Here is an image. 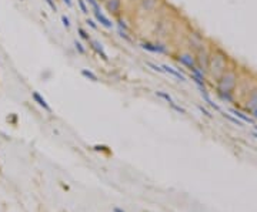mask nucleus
Here are the masks:
<instances>
[{
	"label": "nucleus",
	"mask_w": 257,
	"mask_h": 212,
	"mask_svg": "<svg viewBox=\"0 0 257 212\" xmlns=\"http://www.w3.org/2000/svg\"><path fill=\"white\" fill-rule=\"evenodd\" d=\"M140 47L146 51H150V53H157V54H166L167 53V46L163 44V43H150V42H144L141 43Z\"/></svg>",
	"instance_id": "f257e3e1"
},
{
	"label": "nucleus",
	"mask_w": 257,
	"mask_h": 212,
	"mask_svg": "<svg viewBox=\"0 0 257 212\" xmlns=\"http://www.w3.org/2000/svg\"><path fill=\"white\" fill-rule=\"evenodd\" d=\"M234 75L233 74H226L219 83V91L220 93H232L234 88Z\"/></svg>",
	"instance_id": "f03ea898"
},
{
	"label": "nucleus",
	"mask_w": 257,
	"mask_h": 212,
	"mask_svg": "<svg viewBox=\"0 0 257 212\" xmlns=\"http://www.w3.org/2000/svg\"><path fill=\"white\" fill-rule=\"evenodd\" d=\"M177 60H178V63L184 64V66L189 67V68H191L193 71L197 70V67H196V60H194V57H193L191 54H189V53H182V54H178Z\"/></svg>",
	"instance_id": "7ed1b4c3"
},
{
	"label": "nucleus",
	"mask_w": 257,
	"mask_h": 212,
	"mask_svg": "<svg viewBox=\"0 0 257 212\" xmlns=\"http://www.w3.org/2000/svg\"><path fill=\"white\" fill-rule=\"evenodd\" d=\"M89 43H90L91 49H93V50L96 51V54L102 57V60H104V61H109L107 54H106V51H104L103 46L100 44V42H97V40H91V38H90V40H89Z\"/></svg>",
	"instance_id": "20e7f679"
},
{
	"label": "nucleus",
	"mask_w": 257,
	"mask_h": 212,
	"mask_svg": "<svg viewBox=\"0 0 257 212\" xmlns=\"http://www.w3.org/2000/svg\"><path fill=\"white\" fill-rule=\"evenodd\" d=\"M94 17H96V20L99 21L100 24L103 26V27H106V29H113L114 27V23H113L110 19H109L106 14H103L102 12H96L94 13Z\"/></svg>",
	"instance_id": "39448f33"
},
{
	"label": "nucleus",
	"mask_w": 257,
	"mask_h": 212,
	"mask_svg": "<svg viewBox=\"0 0 257 212\" xmlns=\"http://www.w3.org/2000/svg\"><path fill=\"white\" fill-rule=\"evenodd\" d=\"M106 9L109 13L117 14L121 9V0H106Z\"/></svg>",
	"instance_id": "423d86ee"
},
{
	"label": "nucleus",
	"mask_w": 257,
	"mask_h": 212,
	"mask_svg": "<svg viewBox=\"0 0 257 212\" xmlns=\"http://www.w3.org/2000/svg\"><path fill=\"white\" fill-rule=\"evenodd\" d=\"M159 0H140V9L144 12H153Z\"/></svg>",
	"instance_id": "0eeeda50"
},
{
	"label": "nucleus",
	"mask_w": 257,
	"mask_h": 212,
	"mask_svg": "<svg viewBox=\"0 0 257 212\" xmlns=\"http://www.w3.org/2000/svg\"><path fill=\"white\" fill-rule=\"evenodd\" d=\"M162 68L164 70V73H167V74H171L173 77H176V79H178L180 81H186V79H184V75L180 73V71H177V70H174L173 67H170V66H167V64H163L162 66Z\"/></svg>",
	"instance_id": "6e6552de"
},
{
	"label": "nucleus",
	"mask_w": 257,
	"mask_h": 212,
	"mask_svg": "<svg viewBox=\"0 0 257 212\" xmlns=\"http://www.w3.org/2000/svg\"><path fill=\"white\" fill-rule=\"evenodd\" d=\"M32 96H33V100L36 101V103H37L39 105H40V107H43L46 110V111H52V108H50V105L47 104V101L44 100V98H43L42 96H40V94H39L37 91H33V94H32Z\"/></svg>",
	"instance_id": "1a4fd4ad"
},
{
	"label": "nucleus",
	"mask_w": 257,
	"mask_h": 212,
	"mask_svg": "<svg viewBox=\"0 0 257 212\" xmlns=\"http://www.w3.org/2000/svg\"><path fill=\"white\" fill-rule=\"evenodd\" d=\"M82 75L83 77H86V79H89V80H91V81H99V79H97V75L93 73V71H90V70H87V68H84V70H82Z\"/></svg>",
	"instance_id": "9d476101"
},
{
	"label": "nucleus",
	"mask_w": 257,
	"mask_h": 212,
	"mask_svg": "<svg viewBox=\"0 0 257 212\" xmlns=\"http://www.w3.org/2000/svg\"><path fill=\"white\" fill-rule=\"evenodd\" d=\"M156 96L160 97V98H163V100H166L167 103H169V104H170L171 101H173V98H171V97L169 96L167 93H164V91H156Z\"/></svg>",
	"instance_id": "9b49d317"
},
{
	"label": "nucleus",
	"mask_w": 257,
	"mask_h": 212,
	"mask_svg": "<svg viewBox=\"0 0 257 212\" xmlns=\"http://www.w3.org/2000/svg\"><path fill=\"white\" fill-rule=\"evenodd\" d=\"M146 64H147V67H150V68H152V70H153V71H157V73H160V74H163V73H164V70H163L162 67H159L157 64H154V63H150V61H147V63H146Z\"/></svg>",
	"instance_id": "f8f14e48"
},
{
	"label": "nucleus",
	"mask_w": 257,
	"mask_h": 212,
	"mask_svg": "<svg viewBox=\"0 0 257 212\" xmlns=\"http://www.w3.org/2000/svg\"><path fill=\"white\" fill-rule=\"evenodd\" d=\"M77 33H79V36L83 38V40H87V42L90 40V36H89V33H87L84 29H82V27H79V29H77Z\"/></svg>",
	"instance_id": "ddd939ff"
},
{
	"label": "nucleus",
	"mask_w": 257,
	"mask_h": 212,
	"mask_svg": "<svg viewBox=\"0 0 257 212\" xmlns=\"http://www.w3.org/2000/svg\"><path fill=\"white\" fill-rule=\"evenodd\" d=\"M73 44H75V49H76L77 51H79L80 54H86V49H84V47H83V44H82L80 42L75 40V43H73Z\"/></svg>",
	"instance_id": "4468645a"
},
{
	"label": "nucleus",
	"mask_w": 257,
	"mask_h": 212,
	"mask_svg": "<svg viewBox=\"0 0 257 212\" xmlns=\"http://www.w3.org/2000/svg\"><path fill=\"white\" fill-rule=\"evenodd\" d=\"M170 107L173 108V110H176L177 112H180V114H186V110H184V108H182L180 105H177L176 103H174V101H171V103H170Z\"/></svg>",
	"instance_id": "2eb2a0df"
},
{
	"label": "nucleus",
	"mask_w": 257,
	"mask_h": 212,
	"mask_svg": "<svg viewBox=\"0 0 257 212\" xmlns=\"http://www.w3.org/2000/svg\"><path fill=\"white\" fill-rule=\"evenodd\" d=\"M77 3H79V7H80V10H82V13H83V14H87V13H89V9H87L84 0H77Z\"/></svg>",
	"instance_id": "dca6fc26"
},
{
	"label": "nucleus",
	"mask_w": 257,
	"mask_h": 212,
	"mask_svg": "<svg viewBox=\"0 0 257 212\" xmlns=\"http://www.w3.org/2000/svg\"><path fill=\"white\" fill-rule=\"evenodd\" d=\"M62 23H63V26H64L66 29L70 27V20H69V17H67L66 14H63V16H62Z\"/></svg>",
	"instance_id": "f3484780"
},
{
	"label": "nucleus",
	"mask_w": 257,
	"mask_h": 212,
	"mask_svg": "<svg viewBox=\"0 0 257 212\" xmlns=\"http://www.w3.org/2000/svg\"><path fill=\"white\" fill-rule=\"evenodd\" d=\"M119 36L120 37H123L126 40V42H132V38L127 36V31H125V30H121V29H119Z\"/></svg>",
	"instance_id": "a211bd4d"
},
{
	"label": "nucleus",
	"mask_w": 257,
	"mask_h": 212,
	"mask_svg": "<svg viewBox=\"0 0 257 212\" xmlns=\"http://www.w3.org/2000/svg\"><path fill=\"white\" fill-rule=\"evenodd\" d=\"M86 24L87 26H90L93 30H97V24H96V21L94 20H91V19H87L86 20Z\"/></svg>",
	"instance_id": "6ab92c4d"
},
{
	"label": "nucleus",
	"mask_w": 257,
	"mask_h": 212,
	"mask_svg": "<svg viewBox=\"0 0 257 212\" xmlns=\"http://www.w3.org/2000/svg\"><path fill=\"white\" fill-rule=\"evenodd\" d=\"M44 2L49 4L50 9H52L53 12H56V10H57V6H56V3H54V0H44Z\"/></svg>",
	"instance_id": "aec40b11"
},
{
	"label": "nucleus",
	"mask_w": 257,
	"mask_h": 212,
	"mask_svg": "<svg viewBox=\"0 0 257 212\" xmlns=\"http://www.w3.org/2000/svg\"><path fill=\"white\" fill-rule=\"evenodd\" d=\"M233 112H234V114H236V115H239V117H240L241 120H244V121H249V122H251V120H250V118H247V117H246L244 114H241V112L236 111V110H233Z\"/></svg>",
	"instance_id": "412c9836"
},
{
	"label": "nucleus",
	"mask_w": 257,
	"mask_h": 212,
	"mask_svg": "<svg viewBox=\"0 0 257 212\" xmlns=\"http://www.w3.org/2000/svg\"><path fill=\"white\" fill-rule=\"evenodd\" d=\"M119 29H121V30H125V31H127V30H128V26L126 24V21L119 20Z\"/></svg>",
	"instance_id": "4be33fe9"
},
{
	"label": "nucleus",
	"mask_w": 257,
	"mask_h": 212,
	"mask_svg": "<svg viewBox=\"0 0 257 212\" xmlns=\"http://www.w3.org/2000/svg\"><path fill=\"white\" fill-rule=\"evenodd\" d=\"M63 3L66 4L67 7H71V6H73V3H71V0H63Z\"/></svg>",
	"instance_id": "5701e85b"
},
{
	"label": "nucleus",
	"mask_w": 257,
	"mask_h": 212,
	"mask_svg": "<svg viewBox=\"0 0 257 212\" xmlns=\"http://www.w3.org/2000/svg\"><path fill=\"white\" fill-rule=\"evenodd\" d=\"M199 108H200V111H201V112H203V114H206V115H207V117H212V114H209V112H207V111H206V110H204V108H203V107H199Z\"/></svg>",
	"instance_id": "b1692460"
},
{
	"label": "nucleus",
	"mask_w": 257,
	"mask_h": 212,
	"mask_svg": "<svg viewBox=\"0 0 257 212\" xmlns=\"http://www.w3.org/2000/svg\"><path fill=\"white\" fill-rule=\"evenodd\" d=\"M113 212H125V211H123L121 208H114V209H113Z\"/></svg>",
	"instance_id": "393cba45"
},
{
	"label": "nucleus",
	"mask_w": 257,
	"mask_h": 212,
	"mask_svg": "<svg viewBox=\"0 0 257 212\" xmlns=\"http://www.w3.org/2000/svg\"><path fill=\"white\" fill-rule=\"evenodd\" d=\"M254 115L257 117V108H254Z\"/></svg>",
	"instance_id": "a878e982"
}]
</instances>
